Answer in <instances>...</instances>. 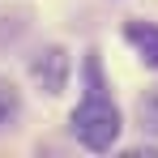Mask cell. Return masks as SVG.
Returning <instances> with one entry per match:
<instances>
[{"label":"cell","instance_id":"cell-4","mask_svg":"<svg viewBox=\"0 0 158 158\" xmlns=\"http://www.w3.org/2000/svg\"><path fill=\"white\" fill-rule=\"evenodd\" d=\"M137 120H141V128H145V132H154V137H158V85L137 103Z\"/></svg>","mask_w":158,"mask_h":158},{"label":"cell","instance_id":"cell-1","mask_svg":"<svg viewBox=\"0 0 158 158\" xmlns=\"http://www.w3.org/2000/svg\"><path fill=\"white\" fill-rule=\"evenodd\" d=\"M85 81H90V90H85V98L77 103L73 111V132H77V141L85 150H111L115 145V137H120V111L115 103L103 94V77H98V60L90 56L85 60Z\"/></svg>","mask_w":158,"mask_h":158},{"label":"cell","instance_id":"cell-3","mask_svg":"<svg viewBox=\"0 0 158 158\" xmlns=\"http://www.w3.org/2000/svg\"><path fill=\"white\" fill-rule=\"evenodd\" d=\"M128 43L141 52V60H145L150 69H158V26H150V22H128Z\"/></svg>","mask_w":158,"mask_h":158},{"label":"cell","instance_id":"cell-5","mask_svg":"<svg viewBox=\"0 0 158 158\" xmlns=\"http://www.w3.org/2000/svg\"><path fill=\"white\" fill-rule=\"evenodd\" d=\"M17 111H22V98H17V90H13L9 81L0 77V128H4V124H13V120H17Z\"/></svg>","mask_w":158,"mask_h":158},{"label":"cell","instance_id":"cell-2","mask_svg":"<svg viewBox=\"0 0 158 158\" xmlns=\"http://www.w3.org/2000/svg\"><path fill=\"white\" fill-rule=\"evenodd\" d=\"M30 77L39 81L47 94H60L64 81H69V52L64 47H43V52L30 60Z\"/></svg>","mask_w":158,"mask_h":158}]
</instances>
